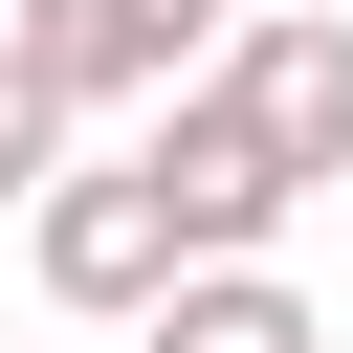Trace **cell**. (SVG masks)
Masks as SVG:
<instances>
[{"label": "cell", "instance_id": "obj_1", "mask_svg": "<svg viewBox=\"0 0 353 353\" xmlns=\"http://www.w3.org/2000/svg\"><path fill=\"white\" fill-rule=\"evenodd\" d=\"M221 22H243V0H0V66H22L44 110H154V88L221 66Z\"/></svg>", "mask_w": 353, "mask_h": 353}, {"label": "cell", "instance_id": "obj_2", "mask_svg": "<svg viewBox=\"0 0 353 353\" xmlns=\"http://www.w3.org/2000/svg\"><path fill=\"white\" fill-rule=\"evenodd\" d=\"M132 176H154V221H176V265H265L309 199L265 176V132L221 110V88H154V132H132Z\"/></svg>", "mask_w": 353, "mask_h": 353}, {"label": "cell", "instance_id": "obj_3", "mask_svg": "<svg viewBox=\"0 0 353 353\" xmlns=\"http://www.w3.org/2000/svg\"><path fill=\"white\" fill-rule=\"evenodd\" d=\"M199 88L265 132V176H287V199H331V176H353V22H309V0H287V22H221V66H199Z\"/></svg>", "mask_w": 353, "mask_h": 353}, {"label": "cell", "instance_id": "obj_4", "mask_svg": "<svg viewBox=\"0 0 353 353\" xmlns=\"http://www.w3.org/2000/svg\"><path fill=\"white\" fill-rule=\"evenodd\" d=\"M22 265H44V309L132 331V309L176 287V221H154V176L110 154V176H44V199H22Z\"/></svg>", "mask_w": 353, "mask_h": 353}, {"label": "cell", "instance_id": "obj_5", "mask_svg": "<svg viewBox=\"0 0 353 353\" xmlns=\"http://www.w3.org/2000/svg\"><path fill=\"white\" fill-rule=\"evenodd\" d=\"M132 353H331V331H309L287 265H176V287L132 309Z\"/></svg>", "mask_w": 353, "mask_h": 353}, {"label": "cell", "instance_id": "obj_6", "mask_svg": "<svg viewBox=\"0 0 353 353\" xmlns=\"http://www.w3.org/2000/svg\"><path fill=\"white\" fill-rule=\"evenodd\" d=\"M44 176H66V110H44L22 66H0V199H44Z\"/></svg>", "mask_w": 353, "mask_h": 353}, {"label": "cell", "instance_id": "obj_7", "mask_svg": "<svg viewBox=\"0 0 353 353\" xmlns=\"http://www.w3.org/2000/svg\"><path fill=\"white\" fill-rule=\"evenodd\" d=\"M309 22H353V0H309Z\"/></svg>", "mask_w": 353, "mask_h": 353}]
</instances>
